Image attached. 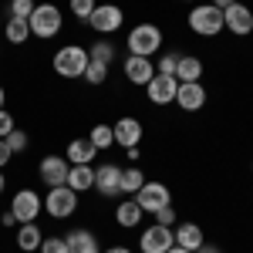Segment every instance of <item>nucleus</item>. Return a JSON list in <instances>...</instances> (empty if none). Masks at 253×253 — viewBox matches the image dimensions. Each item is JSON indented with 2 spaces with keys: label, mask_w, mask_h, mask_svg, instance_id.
Segmentation results:
<instances>
[{
  "label": "nucleus",
  "mask_w": 253,
  "mask_h": 253,
  "mask_svg": "<svg viewBox=\"0 0 253 253\" xmlns=\"http://www.w3.org/2000/svg\"><path fill=\"white\" fill-rule=\"evenodd\" d=\"M27 24H31V38H41V41H51L54 34H61V27H64L61 10L54 3H38L34 14L27 17Z\"/></svg>",
  "instance_id": "nucleus-1"
},
{
  "label": "nucleus",
  "mask_w": 253,
  "mask_h": 253,
  "mask_svg": "<svg viewBox=\"0 0 253 253\" xmlns=\"http://www.w3.org/2000/svg\"><path fill=\"white\" fill-rule=\"evenodd\" d=\"M162 51V31L156 24H135L128 31V54H138V58H152Z\"/></svg>",
  "instance_id": "nucleus-2"
},
{
  "label": "nucleus",
  "mask_w": 253,
  "mask_h": 253,
  "mask_svg": "<svg viewBox=\"0 0 253 253\" xmlns=\"http://www.w3.org/2000/svg\"><path fill=\"white\" fill-rule=\"evenodd\" d=\"M189 31L199 38H216L223 31V10L213 3H196L189 10Z\"/></svg>",
  "instance_id": "nucleus-3"
},
{
  "label": "nucleus",
  "mask_w": 253,
  "mask_h": 253,
  "mask_svg": "<svg viewBox=\"0 0 253 253\" xmlns=\"http://www.w3.org/2000/svg\"><path fill=\"white\" fill-rule=\"evenodd\" d=\"M84 68H88V47L81 44H64L54 54V71L61 78H84Z\"/></svg>",
  "instance_id": "nucleus-4"
},
{
  "label": "nucleus",
  "mask_w": 253,
  "mask_h": 253,
  "mask_svg": "<svg viewBox=\"0 0 253 253\" xmlns=\"http://www.w3.org/2000/svg\"><path fill=\"white\" fill-rule=\"evenodd\" d=\"M78 210V193L71 186H51L47 199H44V213L51 219H68V216Z\"/></svg>",
  "instance_id": "nucleus-5"
},
{
  "label": "nucleus",
  "mask_w": 253,
  "mask_h": 253,
  "mask_svg": "<svg viewBox=\"0 0 253 253\" xmlns=\"http://www.w3.org/2000/svg\"><path fill=\"white\" fill-rule=\"evenodd\" d=\"M88 24L98 34H115L118 27L125 24V14H122L118 3H98L95 10H91V17H88Z\"/></svg>",
  "instance_id": "nucleus-6"
},
{
  "label": "nucleus",
  "mask_w": 253,
  "mask_h": 253,
  "mask_svg": "<svg viewBox=\"0 0 253 253\" xmlns=\"http://www.w3.org/2000/svg\"><path fill=\"white\" fill-rule=\"evenodd\" d=\"M44 210V199L34 189H20L10 199V213L17 216V223H38V213Z\"/></svg>",
  "instance_id": "nucleus-7"
},
{
  "label": "nucleus",
  "mask_w": 253,
  "mask_h": 253,
  "mask_svg": "<svg viewBox=\"0 0 253 253\" xmlns=\"http://www.w3.org/2000/svg\"><path fill=\"white\" fill-rule=\"evenodd\" d=\"M135 203L145 210V213H159L162 206L172 203V193L166 182H142V189L135 193Z\"/></svg>",
  "instance_id": "nucleus-8"
},
{
  "label": "nucleus",
  "mask_w": 253,
  "mask_h": 253,
  "mask_svg": "<svg viewBox=\"0 0 253 253\" xmlns=\"http://www.w3.org/2000/svg\"><path fill=\"white\" fill-rule=\"evenodd\" d=\"M223 31H230L236 38H247L253 31V10L243 3V0H236L233 7H226L223 10Z\"/></svg>",
  "instance_id": "nucleus-9"
},
{
  "label": "nucleus",
  "mask_w": 253,
  "mask_h": 253,
  "mask_svg": "<svg viewBox=\"0 0 253 253\" xmlns=\"http://www.w3.org/2000/svg\"><path fill=\"white\" fill-rule=\"evenodd\" d=\"M175 247V233L172 226H159V223H152L145 233H142V240H138V250L142 253H166Z\"/></svg>",
  "instance_id": "nucleus-10"
},
{
  "label": "nucleus",
  "mask_w": 253,
  "mask_h": 253,
  "mask_svg": "<svg viewBox=\"0 0 253 253\" xmlns=\"http://www.w3.org/2000/svg\"><path fill=\"white\" fill-rule=\"evenodd\" d=\"M68 169H71V162L64 156H44L38 166V175H41V182L51 189V186H64L68 182Z\"/></svg>",
  "instance_id": "nucleus-11"
},
{
  "label": "nucleus",
  "mask_w": 253,
  "mask_h": 253,
  "mask_svg": "<svg viewBox=\"0 0 253 253\" xmlns=\"http://www.w3.org/2000/svg\"><path fill=\"white\" fill-rule=\"evenodd\" d=\"M95 193L105 196V199L122 193V169H118L115 162H105V166L95 169Z\"/></svg>",
  "instance_id": "nucleus-12"
},
{
  "label": "nucleus",
  "mask_w": 253,
  "mask_h": 253,
  "mask_svg": "<svg viewBox=\"0 0 253 253\" xmlns=\"http://www.w3.org/2000/svg\"><path fill=\"white\" fill-rule=\"evenodd\" d=\"M175 91H179V81L172 75H152V81L145 84V95L152 105H169L175 101Z\"/></svg>",
  "instance_id": "nucleus-13"
},
{
  "label": "nucleus",
  "mask_w": 253,
  "mask_h": 253,
  "mask_svg": "<svg viewBox=\"0 0 253 253\" xmlns=\"http://www.w3.org/2000/svg\"><path fill=\"white\" fill-rule=\"evenodd\" d=\"M112 132H115V145H122V149H135L138 142H142V122L132 115L118 118L115 125H112Z\"/></svg>",
  "instance_id": "nucleus-14"
},
{
  "label": "nucleus",
  "mask_w": 253,
  "mask_h": 253,
  "mask_svg": "<svg viewBox=\"0 0 253 253\" xmlns=\"http://www.w3.org/2000/svg\"><path fill=\"white\" fill-rule=\"evenodd\" d=\"M152 75H156L152 58H138V54H128V58H125V78L132 81V84L145 88V84L152 81Z\"/></svg>",
  "instance_id": "nucleus-15"
},
{
  "label": "nucleus",
  "mask_w": 253,
  "mask_h": 253,
  "mask_svg": "<svg viewBox=\"0 0 253 253\" xmlns=\"http://www.w3.org/2000/svg\"><path fill=\"white\" fill-rule=\"evenodd\" d=\"M175 105H179L182 112H199V108L206 105V88H203L199 81H186V84H179V91H175Z\"/></svg>",
  "instance_id": "nucleus-16"
},
{
  "label": "nucleus",
  "mask_w": 253,
  "mask_h": 253,
  "mask_svg": "<svg viewBox=\"0 0 253 253\" xmlns=\"http://www.w3.org/2000/svg\"><path fill=\"white\" fill-rule=\"evenodd\" d=\"M172 233H175V247H186V250H193V253L206 243V236H203V226H199V223H179Z\"/></svg>",
  "instance_id": "nucleus-17"
},
{
  "label": "nucleus",
  "mask_w": 253,
  "mask_h": 253,
  "mask_svg": "<svg viewBox=\"0 0 253 253\" xmlns=\"http://www.w3.org/2000/svg\"><path fill=\"white\" fill-rule=\"evenodd\" d=\"M64 240H68V253H101L98 236L91 230H71Z\"/></svg>",
  "instance_id": "nucleus-18"
},
{
  "label": "nucleus",
  "mask_w": 253,
  "mask_h": 253,
  "mask_svg": "<svg viewBox=\"0 0 253 253\" xmlns=\"http://www.w3.org/2000/svg\"><path fill=\"white\" fill-rule=\"evenodd\" d=\"M203 78V61L193 58V54H179L175 61V81L186 84V81H199Z\"/></svg>",
  "instance_id": "nucleus-19"
},
{
  "label": "nucleus",
  "mask_w": 253,
  "mask_h": 253,
  "mask_svg": "<svg viewBox=\"0 0 253 253\" xmlns=\"http://www.w3.org/2000/svg\"><path fill=\"white\" fill-rule=\"evenodd\" d=\"M64 186H71L75 193H88V189H95V169H91V166H71Z\"/></svg>",
  "instance_id": "nucleus-20"
},
{
  "label": "nucleus",
  "mask_w": 253,
  "mask_h": 253,
  "mask_svg": "<svg viewBox=\"0 0 253 253\" xmlns=\"http://www.w3.org/2000/svg\"><path fill=\"white\" fill-rule=\"evenodd\" d=\"M95 145H91V138H75L71 145H68V162L71 166H91V159H95Z\"/></svg>",
  "instance_id": "nucleus-21"
},
{
  "label": "nucleus",
  "mask_w": 253,
  "mask_h": 253,
  "mask_svg": "<svg viewBox=\"0 0 253 253\" xmlns=\"http://www.w3.org/2000/svg\"><path fill=\"white\" fill-rule=\"evenodd\" d=\"M142 216H145V210L138 206L135 196H132L128 203H122V206L115 210V223H118V226H125V230H135L138 223H142Z\"/></svg>",
  "instance_id": "nucleus-22"
},
{
  "label": "nucleus",
  "mask_w": 253,
  "mask_h": 253,
  "mask_svg": "<svg viewBox=\"0 0 253 253\" xmlns=\"http://www.w3.org/2000/svg\"><path fill=\"white\" fill-rule=\"evenodd\" d=\"M41 240H44V233H41L38 223H20V230H17V247H20L24 253L41 250Z\"/></svg>",
  "instance_id": "nucleus-23"
},
{
  "label": "nucleus",
  "mask_w": 253,
  "mask_h": 253,
  "mask_svg": "<svg viewBox=\"0 0 253 253\" xmlns=\"http://www.w3.org/2000/svg\"><path fill=\"white\" fill-rule=\"evenodd\" d=\"M3 38L10 41V44H24V41L31 38V24H27V20L10 17L7 24H3Z\"/></svg>",
  "instance_id": "nucleus-24"
},
{
  "label": "nucleus",
  "mask_w": 253,
  "mask_h": 253,
  "mask_svg": "<svg viewBox=\"0 0 253 253\" xmlns=\"http://www.w3.org/2000/svg\"><path fill=\"white\" fill-rule=\"evenodd\" d=\"M88 61L112 68V61H115V47H112L108 41H98V44H91V47H88Z\"/></svg>",
  "instance_id": "nucleus-25"
},
{
  "label": "nucleus",
  "mask_w": 253,
  "mask_h": 253,
  "mask_svg": "<svg viewBox=\"0 0 253 253\" xmlns=\"http://www.w3.org/2000/svg\"><path fill=\"white\" fill-rule=\"evenodd\" d=\"M88 138H91L95 149H112V145H115V132H112V125H95Z\"/></svg>",
  "instance_id": "nucleus-26"
},
{
  "label": "nucleus",
  "mask_w": 253,
  "mask_h": 253,
  "mask_svg": "<svg viewBox=\"0 0 253 253\" xmlns=\"http://www.w3.org/2000/svg\"><path fill=\"white\" fill-rule=\"evenodd\" d=\"M142 182H145V175H142V169H122V193L135 196L138 189H142Z\"/></svg>",
  "instance_id": "nucleus-27"
},
{
  "label": "nucleus",
  "mask_w": 253,
  "mask_h": 253,
  "mask_svg": "<svg viewBox=\"0 0 253 253\" xmlns=\"http://www.w3.org/2000/svg\"><path fill=\"white\" fill-rule=\"evenodd\" d=\"M84 81H88V84H105V81H108V68H105V64H95V61H88V68H84Z\"/></svg>",
  "instance_id": "nucleus-28"
},
{
  "label": "nucleus",
  "mask_w": 253,
  "mask_h": 253,
  "mask_svg": "<svg viewBox=\"0 0 253 253\" xmlns=\"http://www.w3.org/2000/svg\"><path fill=\"white\" fill-rule=\"evenodd\" d=\"M34 0H10V17H17V20H27L31 14H34Z\"/></svg>",
  "instance_id": "nucleus-29"
},
{
  "label": "nucleus",
  "mask_w": 253,
  "mask_h": 253,
  "mask_svg": "<svg viewBox=\"0 0 253 253\" xmlns=\"http://www.w3.org/2000/svg\"><path fill=\"white\" fill-rule=\"evenodd\" d=\"M41 253H68V240L64 236H44L41 240Z\"/></svg>",
  "instance_id": "nucleus-30"
},
{
  "label": "nucleus",
  "mask_w": 253,
  "mask_h": 253,
  "mask_svg": "<svg viewBox=\"0 0 253 253\" xmlns=\"http://www.w3.org/2000/svg\"><path fill=\"white\" fill-rule=\"evenodd\" d=\"M7 145H10V152L17 156V152H24V149L31 145V138H27V132H20V128H14V132L7 135Z\"/></svg>",
  "instance_id": "nucleus-31"
},
{
  "label": "nucleus",
  "mask_w": 253,
  "mask_h": 253,
  "mask_svg": "<svg viewBox=\"0 0 253 253\" xmlns=\"http://www.w3.org/2000/svg\"><path fill=\"white\" fill-rule=\"evenodd\" d=\"M95 7H98L95 0H71V14H75L78 20H88V17H91V10H95Z\"/></svg>",
  "instance_id": "nucleus-32"
},
{
  "label": "nucleus",
  "mask_w": 253,
  "mask_h": 253,
  "mask_svg": "<svg viewBox=\"0 0 253 253\" xmlns=\"http://www.w3.org/2000/svg\"><path fill=\"white\" fill-rule=\"evenodd\" d=\"M175 61H179V54H162V58H159L156 75H172V78H175Z\"/></svg>",
  "instance_id": "nucleus-33"
},
{
  "label": "nucleus",
  "mask_w": 253,
  "mask_h": 253,
  "mask_svg": "<svg viewBox=\"0 0 253 253\" xmlns=\"http://www.w3.org/2000/svg\"><path fill=\"white\" fill-rule=\"evenodd\" d=\"M14 128H17V125H14V115L0 108V138H7L10 132H14Z\"/></svg>",
  "instance_id": "nucleus-34"
},
{
  "label": "nucleus",
  "mask_w": 253,
  "mask_h": 253,
  "mask_svg": "<svg viewBox=\"0 0 253 253\" xmlns=\"http://www.w3.org/2000/svg\"><path fill=\"white\" fill-rule=\"evenodd\" d=\"M152 216H156L159 226H172V223H175V210H172V206H162V210H159V213H152Z\"/></svg>",
  "instance_id": "nucleus-35"
},
{
  "label": "nucleus",
  "mask_w": 253,
  "mask_h": 253,
  "mask_svg": "<svg viewBox=\"0 0 253 253\" xmlns=\"http://www.w3.org/2000/svg\"><path fill=\"white\" fill-rule=\"evenodd\" d=\"M10 159H14V152H10V145H7V138H0V169H3V166H7Z\"/></svg>",
  "instance_id": "nucleus-36"
},
{
  "label": "nucleus",
  "mask_w": 253,
  "mask_h": 253,
  "mask_svg": "<svg viewBox=\"0 0 253 253\" xmlns=\"http://www.w3.org/2000/svg\"><path fill=\"white\" fill-rule=\"evenodd\" d=\"M0 226H17V216L10 213V210H7V213H0Z\"/></svg>",
  "instance_id": "nucleus-37"
},
{
  "label": "nucleus",
  "mask_w": 253,
  "mask_h": 253,
  "mask_svg": "<svg viewBox=\"0 0 253 253\" xmlns=\"http://www.w3.org/2000/svg\"><path fill=\"white\" fill-rule=\"evenodd\" d=\"M196 253H223V250H219V247H213V243H203Z\"/></svg>",
  "instance_id": "nucleus-38"
},
{
  "label": "nucleus",
  "mask_w": 253,
  "mask_h": 253,
  "mask_svg": "<svg viewBox=\"0 0 253 253\" xmlns=\"http://www.w3.org/2000/svg\"><path fill=\"white\" fill-rule=\"evenodd\" d=\"M210 3H213V7H219V10H226V7H233L236 0H210Z\"/></svg>",
  "instance_id": "nucleus-39"
},
{
  "label": "nucleus",
  "mask_w": 253,
  "mask_h": 253,
  "mask_svg": "<svg viewBox=\"0 0 253 253\" xmlns=\"http://www.w3.org/2000/svg\"><path fill=\"white\" fill-rule=\"evenodd\" d=\"M105 253H132V250H128V247H108Z\"/></svg>",
  "instance_id": "nucleus-40"
},
{
  "label": "nucleus",
  "mask_w": 253,
  "mask_h": 253,
  "mask_svg": "<svg viewBox=\"0 0 253 253\" xmlns=\"http://www.w3.org/2000/svg\"><path fill=\"white\" fill-rule=\"evenodd\" d=\"M166 253H193V250H186V247H172V250H166Z\"/></svg>",
  "instance_id": "nucleus-41"
},
{
  "label": "nucleus",
  "mask_w": 253,
  "mask_h": 253,
  "mask_svg": "<svg viewBox=\"0 0 253 253\" xmlns=\"http://www.w3.org/2000/svg\"><path fill=\"white\" fill-rule=\"evenodd\" d=\"M7 189V179H3V169H0V193Z\"/></svg>",
  "instance_id": "nucleus-42"
},
{
  "label": "nucleus",
  "mask_w": 253,
  "mask_h": 253,
  "mask_svg": "<svg viewBox=\"0 0 253 253\" xmlns=\"http://www.w3.org/2000/svg\"><path fill=\"white\" fill-rule=\"evenodd\" d=\"M3 98H7V91H3V84H0V108H3Z\"/></svg>",
  "instance_id": "nucleus-43"
}]
</instances>
